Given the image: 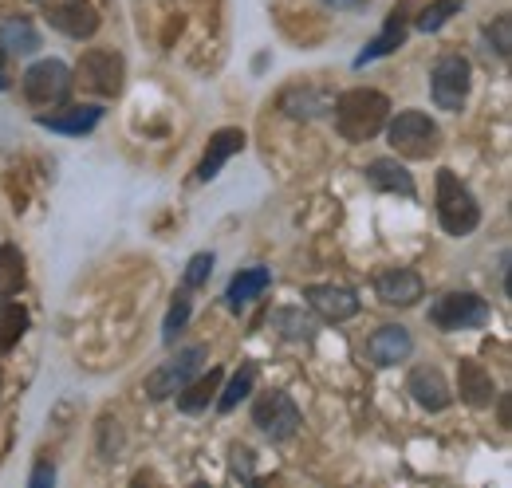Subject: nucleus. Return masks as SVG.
I'll list each match as a JSON object with an SVG mask.
<instances>
[{
    "label": "nucleus",
    "mask_w": 512,
    "mask_h": 488,
    "mask_svg": "<svg viewBox=\"0 0 512 488\" xmlns=\"http://www.w3.org/2000/svg\"><path fill=\"white\" fill-rule=\"evenodd\" d=\"M457 12H461V0H430V4L414 16V28H418V32H438L449 16H457Z\"/></svg>",
    "instance_id": "28"
},
{
    "label": "nucleus",
    "mask_w": 512,
    "mask_h": 488,
    "mask_svg": "<svg viewBox=\"0 0 512 488\" xmlns=\"http://www.w3.org/2000/svg\"><path fill=\"white\" fill-rule=\"evenodd\" d=\"M485 36H489V44L497 48V56H501V60H509V48H512V20L509 16H497V20L485 28Z\"/></svg>",
    "instance_id": "30"
},
{
    "label": "nucleus",
    "mask_w": 512,
    "mask_h": 488,
    "mask_svg": "<svg viewBox=\"0 0 512 488\" xmlns=\"http://www.w3.org/2000/svg\"><path fill=\"white\" fill-rule=\"evenodd\" d=\"M20 87H24V99L32 107H56L71 95L75 79H71V67L64 60H36L24 71Z\"/></svg>",
    "instance_id": "5"
},
{
    "label": "nucleus",
    "mask_w": 512,
    "mask_h": 488,
    "mask_svg": "<svg viewBox=\"0 0 512 488\" xmlns=\"http://www.w3.org/2000/svg\"><path fill=\"white\" fill-rule=\"evenodd\" d=\"M438 221L449 237H469L481 225V205L477 197L461 185L453 170H438Z\"/></svg>",
    "instance_id": "3"
},
{
    "label": "nucleus",
    "mask_w": 512,
    "mask_h": 488,
    "mask_svg": "<svg viewBox=\"0 0 512 488\" xmlns=\"http://www.w3.org/2000/svg\"><path fill=\"white\" fill-rule=\"evenodd\" d=\"M363 174H367V182L375 185V189H383V193H402V197H414L418 193L410 170L398 158H375V162H367Z\"/></svg>",
    "instance_id": "21"
},
{
    "label": "nucleus",
    "mask_w": 512,
    "mask_h": 488,
    "mask_svg": "<svg viewBox=\"0 0 512 488\" xmlns=\"http://www.w3.org/2000/svg\"><path fill=\"white\" fill-rule=\"evenodd\" d=\"M221 382H225V374L217 370V366H209L201 378H190L174 398H178V410L182 414H201L213 398H217V390H221Z\"/></svg>",
    "instance_id": "22"
},
{
    "label": "nucleus",
    "mask_w": 512,
    "mask_h": 488,
    "mask_svg": "<svg viewBox=\"0 0 512 488\" xmlns=\"http://www.w3.org/2000/svg\"><path fill=\"white\" fill-rule=\"evenodd\" d=\"M469 87H473V67L465 56H442V60L434 63V71H430V95H434V103H438V111H449V115H457L461 107H465V99H469Z\"/></svg>",
    "instance_id": "6"
},
{
    "label": "nucleus",
    "mask_w": 512,
    "mask_h": 488,
    "mask_svg": "<svg viewBox=\"0 0 512 488\" xmlns=\"http://www.w3.org/2000/svg\"><path fill=\"white\" fill-rule=\"evenodd\" d=\"M229 473L237 481H253V449L249 445H233L229 449Z\"/></svg>",
    "instance_id": "32"
},
{
    "label": "nucleus",
    "mask_w": 512,
    "mask_h": 488,
    "mask_svg": "<svg viewBox=\"0 0 512 488\" xmlns=\"http://www.w3.org/2000/svg\"><path fill=\"white\" fill-rule=\"evenodd\" d=\"M28 280V260L16 244H0V300H12Z\"/></svg>",
    "instance_id": "24"
},
{
    "label": "nucleus",
    "mask_w": 512,
    "mask_h": 488,
    "mask_svg": "<svg viewBox=\"0 0 512 488\" xmlns=\"http://www.w3.org/2000/svg\"><path fill=\"white\" fill-rule=\"evenodd\" d=\"M99 119H103V107H95V103H75V107L52 111V115H36V122H40L44 130L71 134V138H79V134H91V130L99 126Z\"/></svg>",
    "instance_id": "19"
},
{
    "label": "nucleus",
    "mask_w": 512,
    "mask_h": 488,
    "mask_svg": "<svg viewBox=\"0 0 512 488\" xmlns=\"http://www.w3.org/2000/svg\"><path fill=\"white\" fill-rule=\"evenodd\" d=\"M335 115V130L347 138V142H367L375 138L390 119V99L383 91H371V87H355V91H343L331 107Z\"/></svg>",
    "instance_id": "1"
},
{
    "label": "nucleus",
    "mask_w": 512,
    "mask_h": 488,
    "mask_svg": "<svg viewBox=\"0 0 512 488\" xmlns=\"http://www.w3.org/2000/svg\"><path fill=\"white\" fill-rule=\"evenodd\" d=\"M375 296L386 307H414L426 296V280L414 268H383L375 276Z\"/></svg>",
    "instance_id": "12"
},
{
    "label": "nucleus",
    "mask_w": 512,
    "mask_h": 488,
    "mask_svg": "<svg viewBox=\"0 0 512 488\" xmlns=\"http://www.w3.org/2000/svg\"><path fill=\"white\" fill-rule=\"evenodd\" d=\"M386 138H390L394 154L406 162H430L442 150V126L426 111H398L386 126Z\"/></svg>",
    "instance_id": "2"
},
{
    "label": "nucleus",
    "mask_w": 512,
    "mask_h": 488,
    "mask_svg": "<svg viewBox=\"0 0 512 488\" xmlns=\"http://www.w3.org/2000/svg\"><path fill=\"white\" fill-rule=\"evenodd\" d=\"M71 79L87 91V95H99V99H115L123 91V79H127V60L115 52V48H91L83 52Z\"/></svg>",
    "instance_id": "4"
},
{
    "label": "nucleus",
    "mask_w": 512,
    "mask_h": 488,
    "mask_svg": "<svg viewBox=\"0 0 512 488\" xmlns=\"http://www.w3.org/2000/svg\"><path fill=\"white\" fill-rule=\"evenodd\" d=\"M253 426L268 441H288L300 429V410L284 390H268L253 402Z\"/></svg>",
    "instance_id": "8"
},
{
    "label": "nucleus",
    "mask_w": 512,
    "mask_h": 488,
    "mask_svg": "<svg viewBox=\"0 0 512 488\" xmlns=\"http://www.w3.org/2000/svg\"><path fill=\"white\" fill-rule=\"evenodd\" d=\"M457 394H461L465 406H477V410L493 406V402H497L493 374L477 363V359H461V363H457Z\"/></svg>",
    "instance_id": "18"
},
{
    "label": "nucleus",
    "mask_w": 512,
    "mask_h": 488,
    "mask_svg": "<svg viewBox=\"0 0 512 488\" xmlns=\"http://www.w3.org/2000/svg\"><path fill=\"white\" fill-rule=\"evenodd\" d=\"M253 386H256V363H241V370L229 378V386L217 390V410H221V414H233V410L253 394Z\"/></svg>",
    "instance_id": "25"
},
{
    "label": "nucleus",
    "mask_w": 512,
    "mask_h": 488,
    "mask_svg": "<svg viewBox=\"0 0 512 488\" xmlns=\"http://www.w3.org/2000/svg\"><path fill=\"white\" fill-rule=\"evenodd\" d=\"M430 323L438 331H469L489 323V304L477 292H446L442 300L430 304Z\"/></svg>",
    "instance_id": "7"
},
{
    "label": "nucleus",
    "mask_w": 512,
    "mask_h": 488,
    "mask_svg": "<svg viewBox=\"0 0 512 488\" xmlns=\"http://www.w3.org/2000/svg\"><path fill=\"white\" fill-rule=\"evenodd\" d=\"M414 8H418V0H398V4L386 12L383 32L359 52L355 67H367L371 60H383V56H390L394 48H402V44H406V28H410V12H414Z\"/></svg>",
    "instance_id": "11"
},
{
    "label": "nucleus",
    "mask_w": 512,
    "mask_h": 488,
    "mask_svg": "<svg viewBox=\"0 0 512 488\" xmlns=\"http://www.w3.org/2000/svg\"><path fill=\"white\" fill-rule=\"evenodd\" d=\"M245 142H249V138H245L241 126H225V130H217V134L209 138L201 162H197V182H213V178L221 174V166L245 150Z\"/></svg>",
    "instance_id": "15"
},
{
    "label": "nucleus",
    "mask_w": 512,
    "mask_h": 488,
    "mask_svg": "<svg viewBox=\"0 0 512 488\" xmlns=\"http://www.w3.org/2000/svg\"><path fill=\"white\" fill-rule=\"evenodd\" d=\"M276 331L284 339H312L316 335V319L304 307H280L276 311Z\"/></svg>",
    "instance_id": "27"
},
{
    "label": "nucleus",
    "mask_w": 512,
    "mask_h": 488,
    "mask_svg": "<svg viewBox=\"0 0 512 488\" xmlns=\"http://www.w3.org/2000/svg\"><path fill=\"white\" fill-rule=\"evenodd\" d=\"M0 386H4V374H0Z\"/></svg>",
    "instance_id": "36"
},
{
    "label": "nucleus",
    "mask_w": 512,
    "mask_h": 488,
    "mask_svg": "<svg viewBox=\"0 0 512 488\" xmlns=\"http://www.w3.org/2000/svg\"><path fill=\"white\" fill-rule=\"evenodd\" d=\"M12 87V67H8V56L0 52V91H8Z\"/></svg>",
    "instance_id": "34"
},
{
    "label": "nucleus",
    "mask_w": 512,
    "mask_h": 488,
    "mask_svg": "<svg viewBox=\"0 0 512 488\" xmlns=\"http://www.w3.org/2000/svg\"><path fill=\"white\" fill-rule=\"evenodd\" d=\"M205 363V347H186L178 359H170L166 366H158L150 378H146V398L150 402H162V398H174L193 374Z\"/></svg>",
    "instance_id": "9"
},
{
    "label": "nucleus",
    "mask_w": 512,
    "mask_h": 488,
    "mask_svg": "<svg viewBox=\"0 0 512 488\" xmlns=\"http://www.w3.org/2000/svg\"><path fill=\"white\" fill-rule=\"evenodd\" d=\"M331 107H335V95H331L327 87H312V83H296V87H288V91L280 95V111L304 122L331 115Z\"/></svg>",
    "instance_id": "16"
},
{
    "label": "nucleus",
    "mask_w": 512,
    "mask_h": 488,
    "mask_svg": "<svg viewBox=\"0 0 512 488\" xmlns=\"http://www.w3.org/2000/svg\"><path fill=\"white\" fill-rule=\"evenodd\" d=\"M213 252H197V256H190V264H186V288H201L205 280H209V272H213Z\"/></svg>",
    "instance_id": "31"
},
{
    "label": "nucleus",
    "mask_w": 512,
    "mask_h": 488,
    "mask_svg": "<svg viewBox=\"0 0 512 488\" xmlns=\"http://www.w3.org/2000/svg\"><path fill=\"white\" fill-rule=\"evenodd\" d=\"M28 323H32V319H28V307L24 304H8V300L0 304V355L12 351V347L24 339Z\"/></svg>",
    "instance_id": "26"
},
{
    "label": "nucleus",
    "mask_w": 512,
    "mask_h": 488,
    "mask_svg": "<svg viewBox=\"0 0 512 488\" xmlns=\"http://www.w3.org/2000/svg\"><path fill=\"white\" fill-rule=\"evenodd\" d=\"M323 4H327V8H343V12H347V8H363L367 0H323Z\"/></svg>",
    "instance_id": "35"
},
{
    "label": "nucleus",
    "mask_w": 512,
    "mask_h": 488,
    "mask_svg": "<svg viewBox=\"0 0 512 488\" xmlns=\"http://www.w3.org/2000/svg\"><path fill=\"white\" fill-rule=\"evenodd\" d=\"M48 24L71 40H87L99 32V8L91 0H48Z\"/></svg>",
    "instance_id": "10"
},
{
    "label": "nucleus",
    "mask_w": 512,
    "mask_h": 488,
    "mask_svg": "<svg viewBox=\"0 0 512 488\" xmlns=\"http://www.w3.org/2000/svg\"><path fill=\"white\" fill-rule=\"evenodd\" d=\"M48 485H56V465L48 457H40V465L32 473V488H48Z\"/></svg>",
    "instance_id": "33"
},
{
    "label": "nucleus",
    "mask_w": 512,
    "mask_h": 488,
    "mask_svg": "<svg viewBox=\"0 0 512 488\" xmlns=\"http://www.w3.org/2000/svg\"><path fill=\"white\" fill-rule=\"evenodd\" d=\"M367 355H371L375 366H398L414 355V339H410V331L402 323H386L367 339Z\"/></svg>",
    "instance_id": "17"
},
{
    "label": "nucleus",
    "mask_w": 512,
    "mask_h": 488,
    "mask_svg": "<svg viewBox=\"0 0 512 488\" xmlns=\"http://www.w3.org/2000/svg\"><path fill=\"white\" fill-rule=\"evenodd\" d=\"M406 394H410L422 410H430V414L446 410L449 402H453V390H449L446 374H442L438 366H414L410 378H406Z\"/></svg>",
    "instance_id": "13"
},
{
    "label": "nucleus",
    "mask_w": 512,
    "mask_h": 488,
    "mask_svg": "<svg viewBox=\"0 0 512 488\" xmlns=\"http://www.w3.org/2000/svg\"><path fill=\"white\" fill-rule=\"evenodd\" d=\"M268 284H272V272H268V268H245V272H237V276H233V284H229V292H225L229 311L249 307L256 296H264V288H268Z\"/></svg>",
    "instance_id": "23"
},
{
    "label": "nucleus",
    "mask_w": 512,
    "mask_h": 488,
    "mask_svg": "<svg viewBox=\"0 0 512 488\" xmlns=\"http://www.w3.org/2000/svg\"><path fill=\"white\" fill-rule=\"evenodd\" d=\"M0 52L8 60L36 56L40 52V32L28 16H0Z\"/></svg>",
    "instance_id": "20"
},
{
    "label": "nucleus",
    "mask_w": 512,
    "mask_h": 488,
    "mask_svg": "<svg viewBox=\"0 0 512 488\" xmlns=\"http://www.w3.org/2000/svg\"><path fill=\"white\" fill-rule=\"evenodd\" d=\"M304 300L327 323H343V319L359 315V296L339 284H312V288H304Z\"/></svg>",
    "instance_id": "14"
},
{
    "label": "nucleus",
    "mask_w": 512,
    "mask_h": 488,
    "mask_svg": "<svg viewBox=\"0 0 512 488\" xmlns=\"http://www.w3.org/2000/svg\"><path fill=\"white\" fill-rule=\"evenodd\" d=\"M190 311H193L190 288H182V292L174 296L170 311H166V323H162V339H166V343H174V339H178V331L190 323Z\"/></svg>",
    "instance_id": "29"
}]
</instances>
